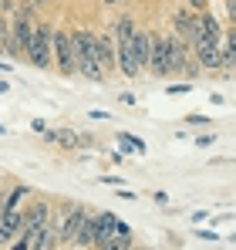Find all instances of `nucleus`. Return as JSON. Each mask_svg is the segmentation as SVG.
Segmentation results:
<instances>
[{"instance_id":"f257e3e1","label":"nucleus","mask_w":236,"mask_h":250,"mask_svg":"<svg viewBox=\"0 0 236 250\" xmlns=\"http://www.w3.org/2000/svg\"><path fill=\"white\" fill-rule=\"evenodd\" d=\"M71 44H75V61H78V75L88 82H105V68L98 61V34L91 31H71Z\"/></svg>"},{"instance_id":"f03ea898","label":"nucleus","mask_w":236,"mask_h":250,"mask_svg":"<svg viewBox=\"0 0 236 250\" xmlns=\"http://www.w3.org/2000/svg\"><path fill=\"white\" fill-rule=\"evenodd\" d=\"M135 31H138V27H135L132 17H118L115 24H112L118 68H121V75H128V78H138V75H142V68H138V61H135Z\"/></svg>"},{"instance_id":"7ed1b4c3","label":"nucleus","mask_w":236,"mask_h":250,"mask_svg":"<svg viewBox=\"0 0 236 250\" xmlns=\"http://www.w3.org/2000/svg\"><path fill=\"white\" fill-rule=\"evenodd\" d=\"M27 61L38 68H51L54 64V27L51 24H38L34 21V38L27 47Z\"/></svg>"},{"instance_id":"20e7f679","label":"nucleus","mask_w":236,"mask_h":250,"mask_svg":"<svg viewBox=\"0 0 236 250\" xmlns=\"http://www.w3.org/2000/svg\"><path fill=\"white\" fill-rule=\"evenodd\" d=\"M54 68L61 75H78V61H75V44H71V34L54 27Z\"/></svg>"},{"instance_id":"39448f33","label":"nucleus","mask_w":236,"mask_h":250,"mask_svg":"<svg viewBox=\"0 0 236 250\" xmlns=\"http://www.w3.org/2000/svg\"><path fill=\"white\" fill-rule=\"evenodd\" d=\"M24 233V209H3L0 213V247L14 244Z\"/></svg>"},{"instance_id":"423d86ee","label":"nucleus","mask_w":236,"mask_h":250,"mask_svg":"<svg viewBox=\"0 0 236 250\" xmlns=\"http://www.w3.org/2000/svg\"><path fill=\"white\" fill-rule=\"evenodd\" d=\"M149 71L158 78H169V41L165 34L152 31V58H149Z\"/></svg>"},{"instance_id":"0eeeda50","label":"nucleus","mask_w":236,"mask_h":250,"mask_svg":"<svg viewBox=\"0 0 236 250\" xmlns=\"http://www.w3.org/2000/svg\"><path fill=\"white\" fill-rule=\"evenodd\" d=\"M47 220H51V203L47 200H34L31 207L24 209V230L27 233H40Z\"/></svg>"},{"instance_id":"6e6552de","label":"nucleus","mask_w":236,"mask_h":250,"mask_svg":"<svg viewBox=\"0 0 236 250\" xmlns=\"http://www.w3.org/2000/svg\"><path fill=\"white\" fill-rule=\"evenodd\" d=\"M118 227H121V220L115 213H95V247H101Z\"/></svg>"},{"instance_id":"1a4fd4ad","label":"nucleus","mask_w":236,"mask_h":250,"mask_svg":"<svg viewBox=\"0 0 236 250\" xmlns=\"http://www.w3.org/2000/svg\"><path fill=\"white\" fill-rule=\"evenodd\" d=\"M98 61H101V68H105V75L118 68V58H115V34L112 31H105V34H98Z\"/></svg>"},{"instance_id":"9d476101","label":"nucleus","mask_w":236,"mask_h":250,"mask_svg":"<svg viewBox=\"0 0 236 250\" xmlns=\"http://www.w3.org/2000/svg\"><path fill=\"white\" fill-rule=\"evenodd\" d=\"M149 58H152V31H135V61L142 71L149 68Z\"/></svg>"},{"instance_id":"9b49d317","label":"nucleus","mask_w":236,"mask_h":250,"mask_svg":"<svg viewBox=\"0 0 236 250\" xmlns=\"http://www.w3.org/2000/svg\"><path fill=\"white\" fill-rule=\"evenodd\" d=\"M172 24H176V31H172V34H179V38H182L186 44L193 41V27H196V17H193L189 10H176V14H172Z\"/></svg>"},{"instance_id":"f8f14e48","label":"nucleus","mask_w":236,"mask_h":250,"mask_svg":"<svg viewBox=\"0 0 236 250\" xmlns=\"http://www.w3.org/2000/svg\"><path fill=\"white\" fill-rule=\"evenodd\" d=\"M95 250H132V230L121 223L115 233H112V237H108L101 247H95Z\"/></svg>"},{"instance_id":"ddd939ff","label":"nucleus","mask_w":236,"mask_h":250,"mask_svg":"<svg viewBox=\"0 0 236 250\" xmlns=\"http://www.w3.org/2000/svg\"><path fill=\"white\" fill-rule=\"evenodd\" d=\"M47 142H58V146H64V149H78V132H71V128H47V135H44Z\"/></svg>"},{"instance_id":"4468645a","label":"nucleus","mask_w":236,"mask_h":250,"mask_svg":"<svg viewBox=\"0 0 236 250\" xmlns=\"http://www.w3.org/2000/svg\"><path fill=\"white\" fill-rule=\"evenodd\" d=\"M223 68L236 71V31L226 27V38H223Z\"/></svg>"},{"instance_id":"2eb2a0df","label":"nucleus","mask_w":236,"mask_h":250,"mask_svg":"<svg viewBox=\"0 0 236 250\" xmlns=\"http://www.w3.org/2000/svg\"><path fill=\"white\" fill-rule=\"evenodd\" d=\"M0 54L17 58V47H14V38H10V21H7V14H0Z\"/></svg>"},{"instance_id":"dca6fc26","label":"nucleus","mask_w":236,"mask_h":250,"mask_svg":"<svg viewBox=\"0 0 236 250\" xmlns=\"http://www.w3.org/2000/svg\"><path fill=\"white\" fill-rule=\"evenodd\" d=\"M27 196H31V186H17V189L3 200V209H20V203H24Z\"/></svg>"},{"instance_id":"f3484780","label":"nucleus","mask_w":236,"mask_h":250,"mask_svg":"<svg viewBox=\"0 0 236 250\" xmlns=\"http://www.w3.org/2000/svg\"><path fill=\"white\" fill-rule=\"evenodd\" d=\"M118 142H121L128 152H145V146H142L138 139H132V135H118Z\"/></svg>"},{"instance_id":"a211bd4d","label":"nucleus","mask_w":236,"mask_h":250,"mask_svg":"<svg viewBox=\"0 0 236 250\" xmlns=\"http://www.w3.org/2000/svg\"><path fill=\"white\" fill-rule=\"evenodd\" d=\"M10 250H31V237H27V233H20V237L14 240V247H10Z\"/></svg>"},{"instance_id":"6ab92c4d","label":"nucleus","mask_w":236,"mask_h":250,"mask_svg":"<svg viewBox=\"0 0 236 250\" xmlns=\"http://www.w3.org/2000/svg\"><path fill=\"white\" fill-rule=\"evenodd\" d=\"M186 3H189L193 10H206V0H186Z\"/></svg>"},{"instance_id":"aec40b11","label":"nucleus","mask_w":236,"mask_h":250,"mask_svg":"<svg viewBox=\"0 0 236 250\" xmlns=\"http://www.w3.org/2000/svg\"><path fill=\"white\" fill-rule=\"evenodd\" d=\"M105 3H121V0H105Z\"/></svg>"},{"instance_id":"412c9836","label":"nucleus","mask_w":236,"mask_h":250,"mask_svg":"<svg viewBox=\"0 0 236 250\" xmlns=\"http://www.w3.org/2000/svg\"><path fill=\"white\" fill-rule=\"evenodd\" d=\"M34 3H47V0H34Z\"/></svg>"},{"instance_id":"4be33fe9","label":"nucleus","mask_w":236,"mask_h":250,"mask_svg":"<svg viewBox=\"0 0 236 250\" xmlns=\"http://www.w3.org/2000/svg\"><path fill=\"white\" fill-rule=\"evenodd\" d=\"M0 213H3V200H0Z\"/></svg>"},{"instance_id":"5701e85b","label":"nucleus","mask_w":236,"mask_h":250,"mask_svg":"<svg viewBox=\"0 0 236 250\" xmlns=\"http://www.w3.org/2000/svg\"><path fill=\"white\" fill-rule=\"evenodd\" d=\"M0 132H3V128H0Z\"/></svg>"}]
</instances>
